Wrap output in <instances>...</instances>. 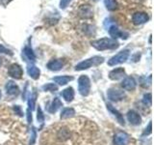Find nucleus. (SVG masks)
Segmentation results:
<instances>
[{
	"label": "nucleus",
	"mask_w": 154,
	"mask_h": 145,
	"mask_svg": "<svg viewBox=\"0 0 154 145\" xmlns=\"http://www.w3.org/2000/svg\"><path fill=\"white\" fill-rule=\"evenodd\" d=\"M95 50H116L119 47V44L117 40H114L112 38H101L98 40L93 41L91 43Z\"/></svg>",
	"instance_id": "f257e3e1"
},
{
	"label": "nucleus",
	"mask_w": 154,
	"mask_h": 145,
	"mask_svg": "<svg viewBox=\"0 0 154 145\" xmlns=\"http://www.w3.org/2000/svg\"><path fill=\"white\" fill-rule=\"evenodd\" d=\"M104 62V58L102 56H94L89 59H86L84 61L80 62L79 64H77L75 66V70L76 71H84L87 69H90V68L94 67V66H99Z\"/></svg>",
	"instance_id": "f03ea898"
},
{
	"label": "nucleus",
	"mask_w": 154,
	"mask_h": 145,
	"mask_svg": "<svg viewBox=\"0 0 154 145\" xmlns=\"http://www.w3.org/2000/svg\"><path fill=\"white\" fill-rule=\"evenodd\" d=\"M78 91L82 96H88L91 91V80L88 76H81L78 79Z\"/></svg>",
	"instance_id": "7ed1b4c3"
},
{
	"label": "nucleus",
	"mask_w": 154,
	"mask_h": 145,
	"mask_svg": "<svg viewBox=\"0 0 154 145\" xmlns=\"http://www.w3.org/2000/svg\"><path fill=\"white\" fill-rule=\"evenodd\" d=\"M130 54L129 50H123L122 51H119L118 54H116L115 56H113L110 60H108V65L109 66H116L119 64H122V63H124L128 59Z\"/></svg>",
	"instance_id": "20e7f679"
},
{
	"label": "nucleus",
	"mask_w": 154,
	"mask_h": 145,
	"mask_svg": "<svg viewBox=\"0 0 154 145\" xmlns=\"http://www.w3.org/2000/svg\"><path fill=\"white\" fill-rule=\"evenodd\" d=\"M108 99L113 102H119L125 98L124 91L118 88H110L107 92Z\"/></svg>",
	"instance_id": "39448f33"
},
{
	"label": "nucleus",
	"mask_w": 154,
	"mask_h": 145,
	"mask_svg": "<svg viewBox=\"0 0 154 145\" xmlns=\"http://www.w3.org/2000/svg\"><path fill=\"white\" fill-rule=\"evenodd\" d=\"M8 74L10 76L14 79H20L23 76V70L20 65L17 64V63H14V64H12L9 67Z\"/></svg>",
	"instance_id": "423d86ee"
},
{
	"label": "nucleus",
	"mask_w": 154,
	"mask_h": 145,
	"mask_svg": "<svg viewBox=\"0 0 154 145\" xmlns=\"http://www.w3.org/2000/svg\"><path fill=\"white\" fill-rule=\"evenodd\" d=\"M107 30L109 31V34L110 36L112 37V39H114V40H116V39L118 38H122V39H124V40H126V39L128 38V33H125L123 31H120L119 27L116 25V24H113V25H111Z\"/></svg>",
	"instance_id": "0eeeda50"
},
{
	"label": "nucleus",
	"mask_w": 154,
	"mask_h": 145,
	"mask_svg": "<svg viewBox=\"0 0 154 145\" xmlns=\"http://www.w3.org/2000/svg\"><path fill=\"white\" fill-rule=\"evenodd\" d=\"M130 141V137L124 132H118L114 135L115 145H127Z\"/></svg>",
	"instance_id": "6e6552de"
},
{
	"label": "nucleus",
	"mask_w": 154,
	"mask_h": 145,
	"mask_svg": "<svg viewBox=\"0 0 154 145\" xmlns=\"http://www.w3.org/2000/svg\"><path fill=\"white\" fill-rule=\"evenodd\" d=\"M149 17L146 13L143 12H137L132 16V21L136 25H140V24H143L148 21Z\"/></svg>",
	"instance_id": "1a4fd4ad"
},
{
	"label": "nucleus",
	"mask_w": 154,
	"mask_h": 145,
	"mask_svg": "<svg viewBox=\"0 0 154 145\" xmlns=\"http://www.w3.org/2000/svg\"><path fill=\"white\" fill-rule=\"evenodd\" d=\"M136 86H137V82H136V80H135L134 77H132V76L125 77L122 82V87L124 90H127V91L135 90Z\"/></svg>",
	"instance_id": "9d476101"
},
{
	"label": "nucleus",
	"mask_w": 154,
	"mask_h": 145,
	"mask_svg": "<svg viewBox=\"0 0 154 145\" xmlns=\"http://www.w3.org/2000/svg\"><path fill=\"white\" fill-rule=\"evenodd\" d=\"M79 16L82 18H91L94 17V11L90 5H82L79 8Z\"/></svg>",
	"instance_id": "9b49d317"
},
{
	"label": "nucleus",
	"mask_w": 154,
	"mask_h": 145,
	"mask_svg": "<svg viewBox=\"0 0 154 145\" xmlns=\"http://www.w3.org/2000/svg\"><path fill=\"white\" fill-rule=\"evenodd\" d=\"M127 119L130 122V124H132L134 126L140 125L142 123V118L138 112H136L135 110H129L127 112Z\"/></svg>",
	"instance_id": "f8f14e48"
},
{
	"label": "nucleus",
	"mask_w": 154,
	"mask_h": 145,
	"mask_svg": "<svg viewBox=\"0 0 154 145\" xmlns=\"http://www.w3.org/2000/svg\"><path fill=\"white\" fill-rule=\"evenodd\" d=\"M65 65V61L62 59H53L47 63V68L50 71H60Z\"/></svg>",
	"instance_id": "ddd939ff"
},
{
	"label": "nucleus",
	"mask_w": 154,
	"mask_h": 145,
	"mask_svg": "<svg viewBox=\"0 0 154 145\" xmlns=\"http://www.w3.org/2000/svg\"><path fill=\"white\" fill-rule=\"evenodd\" d=\"M125 76V70L123 68H116L109 72V77L112 80H119Z\"/></svg>",
	"instance_id": "4468645a"
},
{
	"label": "nucleus",
	"mask_w": 154,
	"mask_h": 145,
	"mask_svg": "<svg viewBox=\"0 0 154 145\" xmlns=\"http://www.w3.org/2000/svg\"><path fill=\"white\" fill-rule=\"evenodd\" d=\"M5 88H6L7 94H9V95L17 96V95L19 94V88H18V86L16 83H14L13 80H9L7 83H6V86H5Z\"/></svg>",
	"instance_id": "2eb2a0df"
},
{
	"label": "nucleus",
	"mask_w": 154,
	"mask_h": 145,
	"mask_svg": "<svg viewBox=\"0 0 154 145\" xmlns=\"http://www.w3.org/2000/svg\"><path fill=\"white\" fill-rule=\"evenodd\" d=\"M107 109L110 111L111 113H113V114H114V116H115L116 118H117L118 122H119L120 125L124 126V124H125V122H124V118H123V116L122 115V113H120L119 110L116 109V108H114V106H113L112 105H110V104H107Z\"/></svg>",
	"instance_id": "dca6fc26"
},
{
	"label": "nucleus",
	"mask_w": 154,
	"mask_h": 145,
	"mask_svg": "<svg viewBox=\"0 0 154 145\" xmlns=\"http://www.w3.org/2000/svg\"><path fill=\"white\" fill-rule=\"evenodd\" d=\"M27 72H28V75L30 76L33 79H35V80H37L38 77H40V75H41L40 69H38L37 66L33 65V64L28 65V67H27Z\"/></svg>",
	"instance_id": "f3484780"
},
{
	"label": "nucleus",
	"mask_w": 154,
	"mask_h": 145,
	"mask_svg": "<svg viewBox=\"0 0 154 145\" xmlns=\"http://www.w3.org/2000/svg\"><path fill=\"white\" fill-rule=\"evenodd\" d=\"M61 106H63V103H62V101L59 99V98H54V100H53L51 102V104L48 105V112H50V113H55L56 111L59 109Z\"/></svg>",
	"instance_id": "a211bd4d"
},
{
	"label": "nucleus",
	"mask_w": 154,
	"mask_h": 145,
	"mask_svg": "<svg viewBox=\"0 0 154 145\" xmlns=\"http://www.w3.org/2000/svg\"><path fill=\"white\" fill-rule=\"evenodd\" d=\"M62 95H63V98L66 100V102L70 103V102H72V100L74 99V90L72 87H67L65 90H63Z\"/></svg>",
	"instance_id": "6ab92c4d"
},
{
	"label": "nucleus",
	"mask_w": 154,
	"mask_h": 145,
	"mask_svg": "<svg viewBox=\"0 0 154 145\" xmlns=\"http://www.w3.org/2000/svg\"><path fill=\"white\" fill-rule=\"evenodd\" d=\"M53 80H54L56 83H58L59 85H66V83H69V81L73 80V76H55V77H53Z\"/></svg>",
	"instance_id": "aec40b11"
},
{
	"label": "nucleus",
	"mask_w": 154,
	"mask_h": 145,
	"mask_svg": "<svg viewBox=\"0 0 154 145\" xmlns=\"http://www.w3.org/2000/svg\"><path fill=\"white\" fill-rule=\"evenodd\" d=\"M23 53H24V55H25V57L30 62H35V60H36L35 53H34L33 50L30 47H24Z\"/></svg>",
	"instance_id": "412c9836"
},
{
	"label": "nucleus",
	"mask_w": 154,
	"mask_h": 145,
	"mask_svg": "<svg viewBox=\"0 0 154 145\" xmlns=\"http://www.w3.org/2000/svg\"><path fill=\"white\" fill-rule=\"evenodd\" d=\"M74 114H75V110L72 108H64L62 110V112H61V119L70 118V117H72V116H74Z\"/></svg>",
	"instance_id": "4be33fe9"
},
{
	"label": "nucleus",
	"mask_w": 154,
	"mask_h": 145,
	"mask_svg": "<svg viewBox=\"0 0 154 145\" xmlns=\"http://www.w3.org/2000/svg\"><path fill=\"white\" fill-rule=\"evenodd\" d=\"M105 7L108 11H116L118 9V2L117 0H104Z\"/></svg>",
	"instance_id": "5701e85b"
},
{
	"label": "nucleus",
	"mask_w": 154,
	"mask_h": 145,
	"mask_svg": "<svg viewBox=\"0 0 154 145\" xmlns=\"http://www.w3.org/2000/svg\"><path fill=\"white\" fill-rule=\"evenodd\" d=\"M37 92L34 91L33 93L29 97V101H28V106H29V110H34L35 109V105H36V101H37Z\"/></svg>",
	"instance_id": "b1692460"
},
{
	"label": "nucleus",
	"mask_w": 154,
	"mask_h": 145,
	"mask_svg": "<svg viewBox=\"0 0 154 145\" xmlns=\"http://www.w3.org/2000/svg\"><path fill=\"white\" fill-rule=\"evenodd\" d=\"M42 90L43 91H50V92L57 91L58 90V86L55 83H46V84H45L42 86Z\"/></svg>",
	"instance_id": "393cba45"
},
{
	"label": "nucleus",
	"mask_w": 154,
	"mask_h": 145,
	"mask_svg": "<svg viewBox=\"0 0 154 145\" xmlns=\"http://www.w3.org/2000/svg\"><path fill=\"white\" fill-rule=\"evenodd\" d=\"M143 103L146 105L151 106V103H152V95H151V93H147V94H144L143 95Z\"/></svg>",
	"instance_id": "a878e982"
},
{
	"label": "nucleus",
	"mask_w": 154,
	"mask_h": 145,
	"mask_svg": "<svg viewBox=\"0 0 154 145\" xmlns=\"http://www.w3.org/2000/svg\"><path fill=\"white\" fill-rule=\"evenodd\" d=\"M37 119H38V122H41V123H42L43 121H45V115H43L42 110V108H40V105H38V115H37Z\"/></svg>",
	"instance_id": "bb28decb"
},
{
	"label": "nucleus",
	"mask_w": 154,
	"mask_h": 145,
	"mask_svg": "<svg viewBox=\"0 0 154 145\" xmlns=\"http://www.w3.org/2000/svg\"><path fill=\"white\" fill-rule=\"evenodd\" d=\"M32 135H31V139H30V142H29V145H34V143H35L36 141V137H37V132H36V129L35 128H32Z\"/></svg>",
	"instance_id": "cd10ccee"
},
{
	"label": "nucleus",
	"mask_w": 154,
	"mask_h": 145,
	"mask_svg": "<svg viewBox=\"0 0 154 145\" xmlns=\"http://www.w3.org/2000/svg\"><path fill=\"white\" fill-rule=\"evenodd\" d=\"M0 53H5V54H9V55H13L12 50H8L7 47H5L3 45H0Z\"/></svg>",
	"instance_id": "c85d7f7f"
},
{
	"label": "nucleus",
	"mask_w": 154,
	"mask_h": 145,
	"mask_svg": "<svg viewBox=\"0 0 154 145\" xmlns=\"http://www.w3.org/2000/svg\"><path fill=\"white\" fill-rule=\"evenodd\" d=\"M72 0H60V8L61 9H66L69 5V3Z\"/></svg>",
	"instance_id": "c756f323"
},
{
	"label": "nucleus",
	"mask_w": 154,
	"mask_h": 145,
	"mask_svg": "<svg viewBox=\"0 0 154 145\" xmlns=\"http://www.w3.org/2000/svg\"><path fill=\"white\" fill-rule=\"evenodd\" d=\"M151 127H152V124H151V121L148 123V126H147V128L146 129V130H144V133H143V135H147V134H151Z\"/></svg>",
	"instance_id": "7c9ffc66"
},
{
	"label": "nucleus",
	"mask_w": 154,
	"mask_h": 145,
	"mask_svg": "<svg viewBox=\"0 0 154 145\" xmlns=\"http://www.w3.org/2000/svg\"><path fill=\"white\" fill-rule=\"evenodd\" d=\"M14 111H16V112H17V113H18V115H19V116H22V112H21L20 106H19V105H14Z\"/></svg>",
	"instance_id": "2f4dec72"
},
{
	"label": "nucleus",
	"mask_w": 154,
	"mask_h": 145,
	"mask_svg": "<svg viewBox=\"0 0 154 145\" xmlns=\"http://www.w3.org/2000/svg\"><path fill=\"white\" fill-rule=\"evenodd\" d=\"M27 120H28V123H31L32 122V114L30 112V110H27Z\"/></svg>",
	"instance_id": "473e14b6"
},
{
	"label": "nucleus",
	"mask_w": 154,
	"mask_h": 145,
	"mask_svg": "<svg viewBox=\"0 0 154 145\" xmlns=\"http://www.w3.org/2000/svg\"><path fill=\"white\" fill-rule=\"evenodd\" d=\"M11 1H13V0H0V3H1L4 7H6L7 5H8L10 2H11Z\"/></svg>",
	"instance_id": "72a5a7b5"
},
{
	"label": "nucleus",
	"mask_w": 154,
	"mask_h": 145,
	"mask_svg": "<svg viewBox=\"0 0 154 145\" xmlns=\"http://www.w3.org/2000/svg\"><path fill=\"white\" fill-rule=\"evenodd\" d=\"M1 64H2V58L0 57V66H1Z\"/></svg>",
	"instance_id": "f704fd0d"
},
{
	"label": "nucleus",
	"mask_w": 154,
	"mask_h": 145,
	"mask_svg": "<svg viewBox=\"0 0 154 145\" xmlns=\"http://www.w3.org/2000/svg\"><path fill=\"white\" fill-rule=\"evenodd\" d=\"M0 98H1V91H0Z\"/></svg>",
	"instance_id": "c9c22d12"
},
{
	"label": "nucleus",
	"mask_w": 154,
	"mask_h": 145,
	"mask_svg": "<svg viewBox=\"0 0 154 145\" xmlns=\"http://www.w3.org/2000/svg\"><path fill=\"white\" fill-rule=\"evenodd\" d=\"M94 1H98V0H94Z\"/></svg>",
	"instance_id": "e433bc0d"
}]
</instances>
